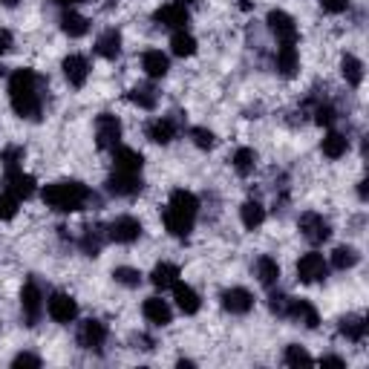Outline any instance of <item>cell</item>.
<instances>
[{
  "instance_id": "obj_1",
  "label": "cell",
  "mask_w": 369,
  "mask_h": 369,
  "mask_svg": "<svg viewBox=\"0 0 369 369\" xmlns=\"http://www.w3.org/2000/svg\"><path fill=\"white\" fill-rule=\"evenodd\" d=\"M41 87H44V79L29 66H21L9 76V101L21 118H26V121L41 118V113H44Z\"/></svg>"
},
{
  "instance_id": "obj_2",
  "label": "cell",
  "mask_w": 369,
  "mask_h": 369,
  "mask_svg": "<svg viewBox=\"0 0 369 369\" xmlns=\"http://www.w3.org/2000/svg\"><path fill=\"white\" fill-rule=\"evenodd\" d=\"M41 199H44V205L46 208H52V211H58V213H76V211H81L84 205H98V199H96V193L84 185V182H79V179H58V182H49L44 191H41Z\"/></svg>"
},
{
  "instance_id": "obj_3",
  "label": "cell",
  "mask_w": 369,
  "mask_h": 369,
  "mask_svg": "<svg viewBox=\"0 0 369 369\" xmlns=\"http://www.w3.org/2000/svg\"><path fill=\"white\" fill-rule=\"evenodd\" d=\"M196 213H199V199H196V193H191V191H185V188H176V191L171 193L168 205H165L162 223H165V228H168L171 237L185 240V237L193 231V226H196Z\"/></svg>"
},
{
  "instance_id": "obj_4",
  "label": "cell",
  "mask_w": 369,
  "mask_h": 369,
  "mask_svg": "<svg viewBox=\"0 0 369 369\" xmlns=\"http://www.w3.org/2000/svg\"><path fill=\"white\" fill-rule=\"evenodd\" d=\"M298 228H300V234H303L312 246H320V243H326V240L332 237V226H329V219H326V216H320V213H315V211L300 213Z\"/></svg>"
},
{
  "instance_id": "obj_5",
  "label": "cell",
  "mask_w": 369,
  "mask_h": 369,
  "mask_svg": "<svg viewBox=\"0 0 369 369\" xmlns=\"http://www.w3.org/2000/svg\"><path fill=\"white\" fill-rule=\"evenodd\" d=\"M44 291L35 280H26V285L21 288V309H24V318H26V326H35L44 315Z\"/></svg>"
},
{
  "instance_id": "obj_6",
  "label": "cell",
  "mask_w": 369,
  "mask_h": 369,
  "mask_svg": "<svg viewBox=\"0 0 369 369\" xmlns=\"http://www.w3.org/2000/svg\"><path fill=\"white\" fill-rule=\"evenodd\" d=\"M46 312H49V318L55 323H72L79 318V303H76L72 294L55 291V294H49V300H46Z\"/></svg>"
},
{
  "instance_id": "obj_7",
  "label": "cell",
  "mask_w": 369,
  "mask_h": 369,
  "mask_svg": "<svg viewBox=\"0 0 369 369\" xmlns=\"http://www.w3.org/2000/svg\"><path fill=\"white\" fill-rule=\"evenodd\" d=\"M266 24H268L271 35H274L280 44H298L300 32H298V24H294V18H291L288 12H283V9H271V12H268V18H266Z\"/></svg>"
},
{
  "instance_id": "obj_8",
  "label": "cell",
  "mask_w": 369,
  "mask_h": 369,
  "mask_svg": "<svg viewBox=\"0 0 369 369\" xmlns=\"http://www.w3.org/2000/svg\"><path fill=\"white\" fill-rule=\"evenodd\" d=\"M118 141H121V121L113 113H101L96 118V144H98V151H113Z\"/></svg>"
},
{
  "instance_id": "obj_9",
  "label": "cell",
  "mask_w": 369,
  "mask_h": 369,
  "mask_svg": "<svg viewBox=\"0 0 369 369\" xmlns=\"http://www.w3.org/2000/svg\"><path fill=\"white\" fill-rule=\"evenodd\" d=\"M141 223L136 216H116L113 223L107 226V237L113 240V243H118V246H130V243H136L138 237H141Z\"/></svg>"
},
{
  "instance_id": "obj_10",
  "label": "cell",
  "mask_w": 369,
  "mask_h": 369,
  "mask_svg": "<svg viewBox=\"0 0 369 369\" xmlns=\"http://www.w3.org/2000/svg\"><path fill=\"white\" fill-rule=\"evenodd\" d=\"M326 274H329V263L323 260V254L309 251L298 260V280L300 283H320V280H326Z\"/></svg>"
},
{
  "instance_id": "obj_11",
  "label": "cell",
  "mask_w": 369,
  "mask_h": 369,
  "mask_svg": "<svg viewBox=\"0 0 369 369\" xmlns=\"http://www.w3.org/2000/svg\"><path fill=\"white\" fill-rule=\"evenodd\" d=\"M219 300H223V309L231 312V315H248L254 309V294L243 285H234V288H226L219 294Z\"/></svg>"
},
{
  "instance_id": "obj_12",
  "label": "cell",
  "mask_w": 369,
  "mask_h": 369,
  "mask_svg": "<svg viewBox=\"0 0 369 369\" xmlns=\"http://www.w3.org/2000/svg\"><path fill=\"white\" fill-rule=\"evenodd\" d=\"M61 69H64V76H66V81H69V87H84L87 84V79H90V61L84 58V55H66L64 58V64H61Z\"/></svg>"
},
{
  "instance_id": "obj_13",
  "label": "cell",
  "mask_w": 369,
  "mask_h": 369,
  "mask_svg": "<svg viewBox=\"0 0 369 369\" xmlns=\"http://www.w3.org/2000/svg\"><path fill=\"white\" fill-rule=\"evenodd\" d=\"M144 182H141V173H124V171H113L110 179H107V191L116 193V196H136L141 193Z\"/></svg>"
},
{
  "instance_id": "obj_14",
  "label": "cell",
  "mask_w": 369,
  "mask_h": 369,
  "mask_svg": "<svg viewBox=\"0 0 369 369\" xmlns=\"http://www.w3.org/2000/svg\"><path fill=\"white\" fill-rule=\"evenodd\" d=\"M79 343L84 349H90V352H101V346L107 343V326L101 320H96V318L84 320L79 326Z\"/></svg>"
},
{
  "instance_id": "obj_15",
  "label": "cell",
  "mask_w": 369,
  "mask_h": 369,
  "mask_svg": "<svg viewBox=\"0 0 369 369\" xmlns=\"http://www.w3.org/2000/svg\"><path fill=\"white\" fill-rule=\"evenodd\" d=\"M153 21L159 26H168V29H188L191 15H188L185 4H165V6H159L153 12Z\"/></svg>"
},
{
  "instance_id": "obj_16",
  "label": "cell",
  "mask_w": 369,
  "mask_h": 369,
  "mask_svg": "<svg viewBox=\"0 0 369 369\" xmlns=\"http://www.w3.org/2000/svg\"><path fill=\"white\" fill-rule=\"evenodd\" d=\"M141 315L147 318V323H153V326H168L173 320V309L162 298H147L141 303Z\"/></svg>"
},
{
  "instance_id": "obj_17",
  "label": "cell",
  "mask_w": 369,
  "mask_h": 369,
  "mask_svg": "<svg viewBox=\"0 0 369 369\" xmlns=\"http://www.w3.org/2000/svg\"><path fill=\"white\" fill-rule=\"evenodd\" d=\"M6 191L21 202V199H29L35 193V179L29 173H24V168L18 171H6Z\"/></svg>"
},
{
  "instance_id": "obj_18",
  "label": "cell",
  "mask_w": 369,
  "mask_h": 369,
  "mask_svg": "<svg viewBox=\"0 0 369 369\" xmlns=\"http://www.w3.org/2000/svg\"><path fill=\"white\" fill-rule=\"evenodd\" d=\"M274 64H277V72H280L283 79H294V76H298L300 55H298V49H294V44H280Z\"/></svg>"
},
{
  "instance_id": "obj_19",
  "label": "cell",
  "mask_w": 369,
  "mask_h": 369,
  "mask_svg": "<svg viewBox=\"0 0 369 369\" xmlns=\"http://www.w3.org/2000/svg\"><path fill=\"white\" fill-rule=\"evenodd\" d=\"M144 156L133 147H113V171H124V173H141Z\"/></svg>"
},
{
  "instance_id": "obj_20",
  "label": "cell",
  "mask_w": 369,
  "mask_h": 369,
  "mask_svg": "<svg viewBox=\"0 0 369 369\" xmlns=\"http://www.w3.org/2000/svg\"><path fill=\"white\" fill-rule=\"evenodd\" d=\"M141 69H144L147 79H165L168 69H171V61H168V55L162 49H147L141 55Z\"/></svg>"
},
{
  "instance_id": "obj_21",
  "label": "cell",
  "mask_w": 369,
  "mask_h": 369,
  "mask_svg": "<svg viewBox=\"0 0 369 369\" xmlns=\"http://www.w3.org/2000/svg\"><path fill=\"white\" fill-rule=\"evenodd\" d=\"M173 300H176V306H179V312H182V315H196V312H199V306H202L199 294H196L188 283H182V280H176V283H173Z\"/></svg>"
},
{
  "instance_id": "obj_22",
  "label": "cell",
  "mask_w": 369,
  "mask_h": 369,
  "mask_svg": "<svg viewBox=\"0 0 369 369\" xmlns=\"http://www.w3.org/2000/svg\"><path fill=\"white\" fill-rule=\"evenodd\" d=\"M107 240H110V237H107V228H104V226H98V223H96V226H87L84 234H81V251H84L87 257H98Z\"/></svg>"
},
{
  "instance_id": "obj_23",
  "label": "cell",
  "mask_w": 369,
  "mask_h": 369,
  "mask_svg": "<svg viewBox=\"0 0 369 369\" xmlns=\"http://www.w3.org/2000/svg\"><path fill=\"white\" fill-rule=\"evenodd\" d=\"M96 55H101L104 61H116L121 55V32L118 29H104L96 41Z\"/></svg>"
},
{
  "instance_id": "obj_24",
  "label": "cell",
  "mask_w": 369,
  "mask_h": 369,
  "mask_svg": "<svg viewBox=\"0 0 369 369\" xmlns=\"http://www.w3.org/2000/svg\"><path fill=\"white\" fill-rule=\"evenodd\" d=\"M288 318L298 320V323H303L306 329H318V323H320V315H318V309H315L309 300H291Z\"/></svg>"
},
{
  "instance_id": "obj_25",
  "label": "cell",
  "mask_w": 369,
  "mask_h": 369,
  "mask_svg": "<svg viewBox=\"0 0 369 369\" xmlns=\"http://www.w3.org/2000/svg\"><path fill=\"white\" fill-rule=\"evenodd\" d=\"M147 138L156 141V144H171L176 138V121L168 118V116L151 121V124H147Z\"/></svg>"
},
{
  "instance_id": "obj_26",
  "label": "cell",
  "mask_w": 369,
  "mask_h": 369,
  "mask_svg": "<svg viewBox=\"0 0 369 369\" xmlns=\"http://www.w3.org/2000/svg\"><path fill=\"white\" fill-rule=\"evenodd\" d=\"M338 332H340L346 340L360 343V340L366 338V318H363V315H346V318H340Z\"/></svg>"
},
{
  "instance_id": "obj_27",
  "label": "cell",
  "mask_w": 369,
  "mask_h": 369,
  "mask_svg": "<svg viewBox=\"0 0 369 369\" xmlns=\"http://www.w3.org/2000/svg\"><path fill=\"white\" fill-rule=\"evenodd\" d=\"M61 32L66 35V38H84L87 32H90V21L84 18V15H79V12H64L61 15Z\"/></svg>"
},
{
  "instance_id": "obj_28",
  "label": "cell",
  "mask_w": 369,
  "mask_h": 369,
  "mask_svg": "<svg viewBox=\"0 0 369 369\" xmlns=\"http://www.w3.org/2000/svg\"><path fill=\"white\" fill-rule=\"evenodd\" d=\"M127 101H133V104L141 107V110H156L159 93H156L153 84H136V87L127 93Z\"/></svg>"
},
{
  "instance_id": "obj_29",
  "label": "cell",
  "mask_w": 369,
  "mask_h": 369,
  "mask_svg": "<svg viewBox=\"0 0 369 369\" xmlns=\"http://www.w3.org/2000/svg\"><path fill=\"white\" fill-rule=\"evenodd\" d=\"M320 151H323L326 159H340V156H346V151H349V138H346L343 133H335V130H332V133L323 136Z\"/></svg>"
},
{
  "instance_id": "obj_30",
  "label": "cell",
  "mask_w": 369,
  "mask_h": 369,
  "mask_svg": "<svg viewBox=\"0 0 369 369\" xmlns=\"http://www.w3.org/2000/svg\"><path fill=\"white\" fill-rule=\"evenodd\" d=\"M240 219H243V226H246L248 231H254V228H260V226L266 223V208H263L257 199H248V202H243V208H240Z\"/></svg>"
},
{
  "instance_id": "obj_31",
  "label": "cell",
  "mask_w": 369,
  "mask_h": 369,
  "mask_svg": "<svg viewBox=\"0 0 369 369\" xmlns=\"http://www.w3.org/2000/svg\"><path fill=\"white\" fill-rule=\"evenodd\" d=\"M340 76L346 79L349 87H360L363 84V64L355 55H343L340 58Z\"/></svg>"
},
{
  "instance_id": "obj_32",
  "label": "cell",
  "mask_w": 369,
  "mask_h": 369,
  "mask_svg": "<svg viewBox=\"0 0 369 369\" xmlns=\"http://www.w3.org/2000/svg\"><path fill=\"white\" fill-rule=\"evenodd\" d=\"M171 52L176 58H191L196 52V38L188 32V29H176L173 38H171Z\"/></svg>"
},
{
  "instance_id": "obj_33",
  "label": "cell",
  "mask_w": 369,
  "mask_h": 369,
  "mask_svg": "<svg viewBox=\"0 0 369 369\" xmlns=\"http://www.w3.org/2000/svg\"><path fill=\"white\" fill-rule=\"evenodd\" d=\"M254 271H257V280H260L266 288H274L277 280H280V266H277V260H271V257H260L257 266H254Z\"/></svg>"
},
{
  "instance_id": "obj_34",
  "label": "cell",
  "mask_w": 369,
  "mask_h": 369,
  "mask_svg": "<svg viewBox=\"0 0 369 369\" xmlns=\"http://www.w3.org/2000/svg\"><path fill=\"white\" fill-rule=\"evenodd\" d=\"M179 280V268L173 266V263H159L153 271H151V283L156 285V288H173V283Z\"/></svg>"
},
{
  "instance_id": "obj_35",
  "label": "cell",
  "mask_w": 369,
  "mask_h": 369,
  "mask_svg": "<svg viewBox=\"0 0 369 369\" xmlns=\"http://www.w3.org/2000/svg\"><path fill=\"white\" fill-rule=\"evenodd\" d=\"M231 162H234V171H237L240 176H251L254 168H257V153L251 151V147H240Z\"/></svg>"
},
{
  "instance_id": "obj_36",
  "label": "cell",
  "mask_w": 369,
  "mask_h": 369,
  "mask_svg": "<svg viewBox=\"0 0 369 369\" xmlns=\"http://www.w3.org/2000/svg\"><path fill=\"white\" fill-rule=\"evenodd\" d=\"M358 260H360V254H358L352 246H338V248L332 251V266H335L338 271L355 268V266H358Z\"/></svg>"
},
{
  "instance_id": "obj_37",
  "label": "cell",
  "mask_w": 369,
  "mask_h": 369,
  "mask_svg": "<svg viewBox=\"0 0 369 369\" xmlns=\"http://www.w3.org/2000/svg\"><path fill=\"white\" fill-rule=\"evenodd\" d=\"M113 280L124 288H138L141 285V271L133 268V266H118V268H113Z\"/></svg>"
},
{
  "instance_id": "obj_38",
  "label": "cell",
  "mask_w": 369,
  "mask_h": 369,
  "mask_svg": "<svg viewBox=\"0 0 369 369\" xmlns=\"http://www.w3.org/2000/svg\"><path fill=\"white\" fill-rule=\"evenodd\" d=\"M283 360H285V366H312V363H315V358H312L303 346H298V343H291V346L285 349Z\"/></svg>"
},
{
  "instance_id": "obj_39",
  "label": "cell",
  "mask_w": 369,
  "mask_h": 369,
  "mask_svg": "<svg viewBox=\"0 0 369 369\" xmlns=\"http://www.w3.org/2000/svg\"><path fill=\"white\" fill-rule=\"evenodd\" d=\"M24 156H26V151H24L21 144H9V147H4V153H0V162H4L6 171H18L21 162H24Z\"/></svg>"
},
{
  "instance_id": "obj_40",
  "label": "cell",
  "mask_w": 369,
  "mask_h": 369,
  "mask_svg": "<svg viewBox=\"0 0 369 369\" xmlns=\"http://www.w3.org/2000/svg\"><path fill=\"white\" fill-rule=\"evenodd\" d=\"M191 141L199 147V151H213L216 147V136L208 127H191Z\"/></svg>"
},
{
  "instance_id": "obj_41",
  "label": "cell",
  "mask_w": 369,
  "mask_h": 369,
  "mask_svg": "<svg viewBox=\"0 0 369 369\" xmlns=\"http://www.w3.org/2000/svg\"><path fill=\"white\" fill-rule=\"evenodd\" d=\"M288 306H291V298H288V294H283V291H274L268 298V309L277 318H288Z\"/></svg>"
},
{
  "instance_id": "obj_42",
  "label": "cell",
  "mask_w": 369,
  "mask_h": 369,
  "mask_svg": "<svg viewBox=\"0 0 369 369\" xmlns=\"http://www.w3.org/2000/svg\"><path fill=\"white\" fill-rule=\"evenodd\" d=\"M335 118H338V113H335V107H332V104H318V107H315V124H320V127H332V124H335Z\"/></svg>"
},
{
  "instance_id": "obj_43",
  "label": "cell",
  "mask_w": 369,
  "mask_h": 369,
  "mask_svg": "<svg viewBox=\"0 0 369 369\" xmlns=\"http://www.w3.org/2000/svg\"><path fill=\"white\" fill-rule=\"evenodd\" d=\"M18 216V199L12 193L0 196V219H15Z\"/></svg>"
},
{
  "instance_id": "obj_44",
  "label": "cell",
  "mask_w": 369,
  "mask_h": 369,
  "mask_svg": "<svg viewBox=\"0 0 369 369\" xmlns=\"http://www.w3.org/2000/svg\"><path fill=\"white\" fill-rule=\"evenodd\" d=\"M12 366H15V369H38V366H41V358L32 355V352H21V355L12 360Z\"/></svg>"
},
{
  "instance_id": "obj_45",
  "label": "cell",
  "mask_w": 369,
  "mask_h": 369,
  "mask_svg": "<svg viewBox=\"0 0 369 369\" xmlns=\"http://www.w3.org/2000/svg\"><path fill=\"white\" fill-rule=\"evenodd\" d=\"M318 4H320V9L329 12V15H340V12L349 9V0H318Z\"/></svg>"
},
{
  "instance_id": "obj_46",
  "label": "cell",
  "mask_w": 369,
  "mask_h": 369,
  "mask_svg": "<svg viewBox=\"0 0 369 369\" xmlns=\"http://www.w3.org/2000/svg\"><path fill=\"white\" fill-rule=\"evenodd\" d=\"M12 44H15L12 32H9V29H0V55H6V52L12 49Z\"/></svg>"
},
{
  "instance_id": "obj_47",
  "label": "cell",
  "mask_w": 369,
  "mask_h": 369,
  "mask_svg": "<svg viewBox=\"0 0 369 369\" xmlns=\"http://www.w3.org/2000/svg\"><path fill=\"white\" fill-rule=\"evenodd\" d=\"M320 363H323V366H346V360L338 358V355H326V358H320Z\"/></svg>"
},
{
  "instance_id": "obj_48",
  "label": "cell",
  "mask_w": 369,
  "mask_h": 369,
  "mask_svg": "<svg viewBox=\"0 0 369 369\" xmlns=\"http://www.w3.org/2000/svg\"><path fill=\"white\" fill-rule=\"evenodd\" d=\"M58 6H76V4H84V0H52Z\"/></svg>"
},
{
  "instance_id": "obj_49",
  "label": "cell",
  "mask_w": 369,
  "mask_h": 369,
  "mask_svg": "<svg viewBox=\"0 0 369 369\" xmlns=\"http://www.w3.org/2000/svg\"><path fill=\"white\" fill-rule=\"evenodd\" d=\"M0 4H4V6H6V9H15V6H18V4H21V0H0Z\"/></svg>"
},
{
  "instance_id": "obj_50",
  "label": "cell",
  "mask_w": 369,
  "mask_h": 369,
  "mask_svg": "<svg viewBox=\"0 0 369 369\" xmlns=\"http://www.w3.org/2000/svg\"><path fill=\"white\" fill-rule=\"evenodd\" d=\"M358 193H360V199H366V182H358Z\"/></svg>"
},
{
  "instance_id": "obj_51",
  "label": "cell",
  "mask_w": 369,
  "mask_h": 369,
  "mask_svg": "<svg viewBox=\"0 0 369 369\" xmlns=\"http://www.w3.org/2000/svg\"><path fill=\"white\" fill-rule=\"evenodd\" d=\"M188 4H191V0H188Z\"/></svg>"
}]
</instances>
